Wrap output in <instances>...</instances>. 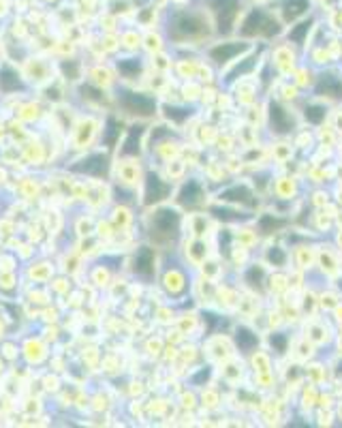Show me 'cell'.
Instances as JSON below:
<instances>
[{
    "label": "cell",
    "mask_w": 342,
    "mask_h": 428,
    "mask_svg": "<svg viewBox=\"0 0 342 428\" xmlns=\"http://www.w3.org/2000/svg\"><path fill=\"white\" fill-rule=\"evenodd\" d=\"M203 33H205V22L199 16H193V14L178 16L176 22H173V28H171V35L176 39H193V37H199Z\"/></svg>",
    "instance_id": "obj_1"
},
{
    "label": "cell",
    "mask_w": 342,
    "mask_h": 428,
    "mask_svg": "<svg viewBox=\"0 0 342 428\" xmlns=\"http://www.w3.org/2000/svg\"><path fill=\"white\" fill-rule=\"evenodd\" d=\"M178 225H180V216L176 210H159L152 221V229L161 240L173 238L178 234Z\"/></svg>",
    "instance_id": "obj_2"
},
{
    "label": "cell",
    "mask_w": 342,
    "mask_h": 428,
    "mask_svg": "<svg viewBox=\"0 0 342 428\" xmlns=\"http://www.w3.org/2000/svg\"><path fill=\"white\" fill-rule=\"evenodd\" d=\"M237 0H212V9L216 14V20H218V31L220 33H229L233 22H235V16H237Z\"/></svg>",
    "instance_id": "obj_3"
},
{
    "label": "cell",
    "mask_w": 342,
    "mask_h": 428,
    "mask_svg": "<svg viewBox=\"0 0 342 428\" xmlns=\"http://www.w3.org/2000/svg\"><path fill=\"white\" fill-rule=\"evenodd\" d=\"M122 105L131 112V114H139V116H152L156 110L154 99L146 97V95H137V93H127L122 99Z\"/></svg>",
    "instance_id": "obj_4"
},
{
    "label": "cell",
    "mask_w": 342,
    "mask_h": 428,
    "mask_svg": "<svg viewBox=\"0 0 342 428\" xmlns=\"http://www.w3.org/2000/svg\"><path fill=\"white\" fill-rule=\"evenodd\" d=\"M267 24H269L267 16H265L261 9H255V11H250V14L246 16V20H244V24H242L240 33H242V37H255V35H259V33H265V26H267Z\"/></svg>",
    "instance_id": "obj_5"
},
{
    "label": "cell",
    "mask_w": 342,
    "mask_h": 428,
    "mask_svg": "<svg viewBox=\"0 0 342 428\" xmlns=\"http://www.w3.org/2000/svg\"><path fill=\"white\" fill-rule=\"evenodd\" d=\"M73 172H80V174H90V176H103L107 172V159L103 155H92L80 163H75L71 167Z\"/></svg>",
    "instance_id": "obj_6"
},
{
    "label": "cell",
    "mask_w": 342,
    "mask_h": 428,
    "mask_svg": "<svg viewBox=\"0 0 342 428\" xmlns=\"http://www.w3.org/2000/svg\"><path fill=\"white\" fill-rule=\"evenodd\" d=\"M269 122H272V127H274L276 133H289V131L295 127L293 118H291V116L287 114V110H284L282 105H278V103H272V105H269Z\"/></svg>",
    "instance_id": "obj_7"
},
{
    "label": "cell",
    "mask_w": 342,
    "mask_h": 428,
    "mask_svg": "<svg viewBox=\"0 0 342 428\" xmlns=\"http://www.w3.org/2000/svg\"><path fill=\"white\" fill-rule=\"evenodd\" d=\"M169 193V187L154 174L148 176V182H146V204H154V202H161L165 199Z\"/></svg>",
    "instance_id": "obj_8"
},
{
    "label": "cell",
    "mask_w": 342,
    "mask_h": 428,
    "mask_svg": "<svg viewBox=\"0 0 342 428\" xmlns=\"http://www.w3.org/2000/svg\"><path fill=\"white\" fill-rule=\"evenodd\" d=\"M246 50V43H223V46H216L212 52H210V56H212V61H216V63H229V61H233L237 54H242Z\"/></svg>",
    "instance_id": "obj_9"
},
{
    "label": "cell",
    "mask_w": 342,
    "mask_h": 428,
    "mask_svg": "<svg viewBox=\"0 0 342 428\" xmlns=\"http://www.w3.org/2000/svg\"><path fill=\"white\" fill-rule=\"evenodd\" d=\"M135 270L139 274H146V276H150L154 272V251L152 249L144 246L137 253V257H135Z\"/></svg>",
    "instance_id": "obj_10"
},
{
    "label": "cell",
    "mask_w": 342,
    "mask_h": 428,
    "mask_svg": "<svg viewBox=\"0 0 342 428\" xmlns=\"http://www.w3.org/2000/svg\"><path fill=\"white\" fill-rule=\"evenodd\" d=\"M235 343H237V347H240L244 353H250V351L259 345V338H257V334H252L248 328H240L237 334H235Z\"/></svg>",
    "instance_id": "obj_11"
},
{
    "label": "cell",
    "mask_w": 342,
    "mask_h": 428,
    "mask_svg": "<svg viewBox=\"0 0 342 428\" xmlns=\"http://www.w3.org/2000/svg\"><path fill=\"white\" fill-rule=\"evenodd\" d=\"M316 90H319L321 95L331 97V99H342V82L336 80V78H325V80H321L319 86H316Z\"/></svg>",
    "instance_id": "obj_12"
},
{
    "label": "cell",
    "mask_w": 342,
    "mask_h": 428,
    "mask_svg": "<svg viewBox=\"0 0 342 428\" xmlns=\"http://www.w3.org/2000/svg\"><path fill=\"white\" fill-rule=\"evenodd\" d=\"M225 202H237V204H255V199H252V193L246 189V187H233V189H229V191H225L223 195H220Z\"/></svg>",
    "instance_id": "obj_13"
},
{
    "label": "cell",
    "mask_w": 342,
    "mask_h": 428,
    "mask_svg": "<svg viewBox=\"0 0 342 428\" xmlns=\"http://www.w3.org/2000/svg\"><path fill=\"white\" fill-rule=\"evenodd\" d=\"M139 137H141V127H133L127 135V142H124V148H122V155H137L139 152Z\"/></svg>",
    "instance_id": "obj_14"
},
{
    "label": "cell",
    "mask_w": 342,
    "mask_h": 428,
    "mask_svg": "<svg viewBox=\"0 0 342 428\" xmlns=\"http://www.w3.org/2000/svg\"><path fill=\"white\" fill-rule=\"evenodd\" d=\"M199 197H201V187H199L197 182H188V184L182 189V193H180V202H182V204H186V206H193V204H197V202H199Z\"/></svg>",
    "instance_id": "obj_15"
},
{
    "label": "cell",
    "mask_w": 342,
    "mask_h": 428,
    "mask_svg": "<svg viewBox=\"0 0 342 428\" xmlns=\"http://www.w3.org/2000/svg\"><path fill=\"white\" fill-rule=\"evenodd\" d=\"M306 9H308V0H287L284 16H287V20H293V18L301 16Z\"/></svg>",
    "instance_id": "obj_16"
},
{
    "label": "cell",
    "mask_w": 342,
    "mask_h": 428,
    "mask_svg": "<svg viewBox=\"0 0 342 428\" xmlns=\"http://www.w3.org/2000/svg\"><path fill=\"white\" fill-rule=\"evenodd\" d=\"M304 116H306L308 122L319 125V122L325 120V108H321V105H308V108L304 110Z\"/></svg>",
    "instance_id": "obj_17"
},
{
    "label": "cell",
    "mask_w": 342,
    "mask_h": 428,
    "mask_svg": "<svg viewBox=\"0 0 342 428\" xmlns=\"http://www.w3.org/2000/svg\"><path fill=\"white\" fill-rule=\"evenodd\" d=\"M310 26H312V22L308 20V22H299L291 33H289V39L291 41H295V43H304V39H306V35H308V31H310Z\"/></svg>",
    "instance_id": "obj_18"
},
{
    "label": "cell",
    "mask_w": 342,
    "mask_h": 428,
    "mask_svg": "<svg viewBox=\"0 0 342 428\" xmlns=\"http://www.w3.org/2000/svg\"><path fill=\"white\" fill-rule=\"evenodd\" d=\"M118 135H120V125H118V120L109 118V120H107V135H105V144H107V146H114V144H116V140H118Z\"/></svg>",
    "instance_id": "obj_19"
},
{
    "label": "cell",
    "mask_w": 342,
    "mask_h": 428,
    "mask_svg": "<svg viewBox=\"0 0 342 428\" xmlns=\"http://www.w3.org/2000/svg\"><path fill=\"white\" fill-rule=\"evenodd\" d=\"M267 261H269V263H274V266H284V261H287V255H284V251H282V249L274 246V249H269V253H267Z\"/></svg>",
    "instance_id": "obj_20"
},
{
    "label": "cell",
    "mask_w": 342,
    "mask_h": 428,
    "mask_svg": "<svg viewBox=\"0 0 342 428\" xmlns=\"http://www.w3.org/2000/svg\"><path fill=\"white\" fill-rule=\"evenodd\" d=\"M188 110H178V108H167V116L169 118H173L176 122H182V120H186L188 118Z\"/></svg>",
    "instance_id": "obj_21"
},
{
    "label": "cell",
    "mask_w": 342,
    "mask_h": 428,
    "mask_svg": "<svg viewBox=\"0 0 342 428\" xmlns=\"http://www.w3.org/2000/svg\"><path fill=\"white\" fill-rule=\"evenodd\" d=\"M252 67H255V58H246V63H244V65H240L237 69H233L231 78H237V75H244V73H248V71H250Z\"/></svg>",
    "instance_id": "obj_22"
},
{
    "label": "cell",
    "mask_w": 342,
    "mask_h": 428,
    "mask_svg": "<svg viewBox=\"0 0 342 428\" xmlns=\"http://www.w3.org/2000/svg\"><path fill=\"white\" fill-rule=\"evenodd\" d=\"M118 67H120V71H122V73H127V75H131V73H139V71H141L139 63H129V61L120 63Z\"/></svg>",
    "instance_id": "obj_23"
},
{
    "label": "cell",
    "mask_w": 342,
    "mask_h": 428,
    "mask_svg": "<svg viewBox=\"0 0 342 428\" xmlns=\"http://www.w3.org/2000/svg\"><path fill=\"white\" fill-rule=\"evenodd\" d=\"M284 345H287V338L282 334L272 336V347H276V351H284Z\"/></svg>",
    "instance_id": "obj_24"
},
{
    "label": "cell",
    "mask_w": 342,
    "mask_h": 428,
    "mask_svg": "<svg viewBox=\"0 0 342 428\" xmlns=\"http://www.w3.org/2000/svg\"><path fill=\"white\" fill-rule=\"evenodd\" d=\"M282 225V221H274L272 216H263L261 219V229L263 231H267V227H280Z\"/></svg>",
    "instance_id": "obj_25"
},
{
    "label": "cell",
    "mask_w": 342,
    "mask_h": 428,
    "mask_svg": "<svg viewBox=\"0 0 342 428\" xmlns=\"http://www.w3.org/2000/svg\"><path fill=\"white\" fill-rule=\"evenodd\" d=\"M340 287H342V283H340Z\"/></svg>",
    "instance_id": "obj_26"
}]
</instances>
